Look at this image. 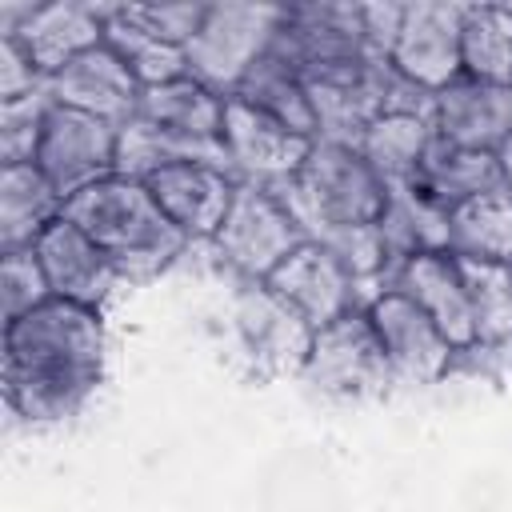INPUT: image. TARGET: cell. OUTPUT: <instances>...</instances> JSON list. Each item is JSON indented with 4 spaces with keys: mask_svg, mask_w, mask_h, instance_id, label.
<instances>
[{
    "mask_svg": "<svg viewBox=\"0 0 512 512\" xmlns=\"http://www.w3.org/2000/svg\"><path fill=\"white\" fill-rule=\"evenodd\" d=\"M368 316H372V328L384 344V356H388V368H392L396 384L428 388V384H436L440 376L452 372L460 352L432 324V316L424 308H416L404 292H396V288L376 292L368 300Z\"/></svg>",
    "mask_w": 512,
    "mask_h": 512,
    "instance_id": "cell-9",
    "label": "cell"
},
{
    "mask_svg": "<svg viewBox=\"0 0 512 512\" xmlns=\"http://www.w3.org/2000/svg\"><path fill=\"white\" fill-rule=\"evenodd\" d=\"M36 168L48 176V184L64 196V204L116 176V124L52 104L48 120H44V136H40V152H36Z\"/></svg>",
    "mask_w": 512,
    "mask_h": 512,
    "instance_id": "cell-8",
    "label": "cell"
},
{
    "mask_svg": "<svg viewBox=\"0 0 512 512\" xmlns=\"http://www.w3.org/2000/svg\"><path fill=\"white\" fill-rule=\"evenodd\" d=\"M388 288L404 292L416 308L432 316V324L452 340L456 352L476 348V324H472V300L464 284V268L452 252H420L392 268Z\"/></svg>",
    "mask_w": 512,
    "mask_h": 512,
    "instance_id": "cell-16",
    "label": "cell"
},
{
    "mask_svg": "<svg viewBox=\"0 0 512 512\" xmlns=\"http://www.w3.org/2000/svg\"><path fill=\"white\" fill-rule=\"evenodd\" d=\"M104 316L72 300H44L40 308L4 324V400L28 424H60L76 416L104 376Z\"/></svg>",
    "mask_w": 512,
    "mask_h": 512,
    "instance_id": "cell-1",
    "label": "cell"
},
{
    "mask_svg": "<svg viewBox=\"0 0 512 512\" xmlns=\"http://www.w3.org/2000/svg\"><path fill=\"white\" fill-rule=\"evenodd\" d=\"M224 96L212 92L208 84H200L196 76H180L156 88H144L140 96V112L144 120H152L156 128L192 140V144H220V128H224Z\"/></svg>",
    "mask_w": 512,
    "mask_h": 512,
    "instance_id": "cell-21",
    "label": "cell"
},
{
    "mask_svg": "<svg viewBox=\"0 0 512 512\" xmlns=\"http://www.w3.org/2000/svg\"><path fill=\"white\" fill-rule=\"evenodd\" d=\"M284 304H292L312 328H324L328 320L352 312V308H368L360 280L348 272V264L316 240H304L268 280H264Z\"/></svg>",
    "mask_w": 512,
    "mask_h": 512,
    "instance_id": "cell-12",
    "label": "cell"
},
{
    "mask_svg": "<svg viewBox=\"0 0 512 512\" xmlns=\"http://www.w3.org/2000/svg\"><path fill=\"white\" fill-rule=\"evenodd\" d=\"M376 228H380L392 268L420 252H448V208H440L412 180L384 184V208H380Z\"/></svg>",
    "mask_w": 512,
    "mask_h": 512,
    "instance_id": "cell-19",
    "label": "cell"
},
{
    "mask_svg": "<svg viewBox=\"0 0 512 512\" xmlns=\"http://www.w3.org/2000/svg\"><path fill=\"white\" fill-rule=\"evenodd\" d=\"M44 88H48V80L32 64V56L24 52V44L16 36H0V104L24 100V96L44 92Z\"/></svg>",
    "mask_w": 512,
    "mask_h": 512,
    "instance_id": "cell-32",
    "label": "cell"
},
{
    "mask_svg": "<svg viewBox=\"0 0 512 512\" xmlns=\"http://www.w3.org/2000/svg\"><path fill=\"white\" fill-rule=\"evenodd\" d=\"M4 36H16L32 56V64L44 72V80H52L76 56L104 44V4H76V0L40 4V8L28 4L24 20Z\"/></svg>",
    "mask_w": 512,
    "mask_h": 512,
    "instance_id": "cell-18",
    "label": "cell"
},
{
    "mask_svg": "<svg viewBox=\"0 0 512 512\" xmlns=\"http://www.w3.org/2000/svg\"><path fill=\"white\" fill-rule=\"evenodd\" d=\"M308 236L272 188L236 184L232 208L212 236V252L236 272V280H268Z\"/></svg>",
    "mask_w": 512,
    "mask_h": 512,
    "instance_id": "cell-6",
    "label": "cell"
},
{
    "mask_svg": "<svg viewBox=\"0 0 512 512\" xmlns=\"http://www.w3.org/2000/svg\"><path fill=\"white\" fill-rule=\"evenodd\" d=\"M236 96L248 100L252 108H260V112H268L284 128L316 140V112H312V100H308V84H304L300 68L280 52L276 40L252 64V72L244 76V84L236 88Z\"/></svg>",
    "mask_w": 512,
    "mask_h": 512,
    "instance_id": "cell-22",
    "label": "cell"
},
{
    "mask_svg": "<svg viewBox=\"0 0 512 512\" xmlns=\"http://www.w3.org/2000/svg\"><path fill=\"white\" fill-rule=\"evenodd\" d=\"M300 232L316 244H332L336 236L376 224L384 208V180L364 160L356 144L316 140L308 160L292 180L272 188Z\"/></svg>",
    "mask_w": 512,
    "mask_h": 512,
    "instance_id": "cell-3",
    "label": "cell"
},
{
    "mask_svg": "<svg viewBox=\"0 0 512 512\" xmlns=\"http://www.w3.org/2000/svg\"><path fill=\"white\" fill-rule=\"evenodd\" d=\"M148 192L156 196L160 212L188 236V244L208 240L220 232L232 196H236V176L228 168L216 164H200V160H184V164H168L156 176L144 180Z\"/></svg>",
    "mask_w": 512,
    "mask_h": 512,
    "instance_id": "cell-14",
    "label": "cell"
},
{
    "mask_svg": "<svg viewBox=\"0 0 512 512\" xmlns=\"http://www.w3.org/2000/svg\"><path fill=\"white\" fill-rule=\"evenodd\" d=\"M440 208H456L472 196H484L492 188H504V176H500V160L496 152H476V148H456V144H444L440 136L432 140L416 180Z\"/></svg>",
    "mask_w": 512,
    "mask_h": 512,
    "instance_id": "cell-24",
    "label": "cell"
},
{
    "mask_svg": "<svg viewBox=\"0 0 512 512\" xmlns=\"http://www.w3.org/2000/svg\"><path fill=\"white\" fill-rule=\"evenodd\" d=\"M52 92H32L24 100H8L0 104V168L8 164H36L40 152V136H44V120L52 112Z\"/></svg>",
    "mask_w": 512,
    "mask_h": 512,
    "instance_id": "cell-29",
    "label": "cell"
},
{
    "mask_svg": "<svg viewBox=\"0 0 512 512\" xmlns=\"http://www.w3.org/2000/svg\"><path fill=\"white\" fill-rule=\"evenodd\" d=\"M220 144H224V156H228V168L236 180L260 184V188H280L284 180H292L300 172V164L308 160L316 140L284 128L280 120L252 108L248 100L228 96Z\"/></svg>",
    "mask_w": 512,
    "mask_h": 512,
    "instance_id": "cell-10",
    "label": "cell"
},
{
    "mask_svg": "<svg viewBox=\"0 0 512 512\" xmlns=\"http://www.w3.org/2000/svg\"><path fill=\"white\" fill-rule=\"evenodd\" d=\"M236 340L248 364L260 376H300L308 348H312V324L284 304L264 280H236L232 300Z\"/></svg>",
    "mask_w": 512,
    "mask_h": 512,
    "instance_id": "cell-7",
    "label": "cell"
},
{
    "mask_svg": "<svg viewBox=\"0 0 512 512\" xmlns=\"http://www.w3.org/2000/svg\"><path fill=\"white\" fill-rule=\"evenodd\" d=\"M284 16L288 4H208L200 32L184 48L188 76H196L224 100L236 96L252 64L272 48Z\"/></svg>",
    "mask_w": 512,
    "mask_h": 512,
    "instance_id": "cell-4",
    "label": "cell"
},
{
    "mask_svg": "<svg viewBox=\"0 0 512 512\" xmlns=\"http://www.w3.org/2000/svg\"><path fill=\"white\" fill-rule=\"evenodd\" d=\"M44 280L56 300H72L84 308H104L108 296L120 288V268L116 260L68 216H60L36 244H32Z\"/></svg>",
    "mask_w": 512,
    "mask_h": 512,
    "instance_id": "cell-13",
    "label": "cell"
},
{
    "mask_svg": "<svg viewBox=\"0 0 512 512\" xmlns=\"http://www.w3.org/2000/svg\"><path fill=\"white\" fill-rule=\"evenodd\" d=\"M464 76L512 88V4H464Z\"/></svg>",
    "mask_w": 512,
    "mask_h": 512,
    "instance_id": "cell-26",
    "label": "cell"
},
{
    "mask_svg": "<svg viewBox=\"0 0 512 512\" xmlns=\"http://www.w3.org/2000/svg\"><path fill=\"white\" fill-rule=\"evenodd\" d=\"M456 256V252H452ZM468 300H472V324L480 348H512V264L492 260H464Z\"/></svg>",
    "mask_w": 512,
    "mask_h": 512,
    "instance_id": "cell-28",
    "label": "cell"
},
{
    "mask_svg": "<svg viewBox=\"0 0 512 512\" xmlns=\"http://www.w3.org/2000/svg\"><path fill=\"white\" fill-rule=\"evenodd\" d=\"M460 28H464V4L448 0H412L404 4L400 32L392 40V68L412 80L424 92L448 88L456 76H464L460 60Z\"/></svg>",
    "mask_w": 512,
    "mask_h": 512,
    "instance_id": "cell-11",
    "label": "cell"
},
{
    "mask_svg": "<svg viewBox=\"0 0 512 512\" xmlns=\"http://www.w3.org/2000/svg\"><path fill=\"white\" fill-rule=\"evenodd\" d=\"M496 160H500V176H504V188L512 192V136L496 148Z\"/></svg>",
    "mask_w": 512,
    "mask_h": 512,
    "instance_id": "cell-34",
    "label": "cell"
},
{
    "mask_svg": "<svg viewBox=\"0 0 512 512\" xmlns=\"http://www.w3.org/2000/svg\"><path fill=\"white\" fill-rule=\"evenodd\" d=\"M44 300H52V288L44 280V268H40L36 252L32 248L0 252V312H4V324L40 308Z\"/></svg>",
    "mask_w": 512,
    "mask_h": 512,
    "instance_id": "cell-30",
    "label": "cell"
},
{
    "mask_svg": "<svg viewBox=\"0 0 512 512\" xmlns=\"http://www.w3.org/2000/svg\"><path fill=\"white\" fill-rule=\"evenodd\" d=\"M360 16H364L368 48H372L376 56H388V52H392V40H396V32H400L404 4H360Z\"/></svg>",
    "mask_w": 512,
    "mask_h": 512,
    "instance_id": "cell-33",
    "label": "cell"
},
{
    "mask_svg": "<svg viewBox=\"0 0 512 512\" xmlns=\"http://www.w3.org/2000/svg\"><path fill=\"white\" fill-rule=\"evenodd\" d=\"M48 92H52L56 104L88 112V116H100V120L120 128L140 112L144 84L132 76V68L120 60L116 48L96 44L84 56H76L68 68H60L48 80Z\"/></svg>",
    "mask_w": 512,
    "mask_h": 512,
    "instance_id": "cell-15",
    "label": "cell"
},
{
    "mask_svg": "<svg viewBox=\"0 0 512 512\" xmlns=\"http://www.w3.org/2000/svg\"><path fill=\"white\" fill-rule=\"evenodd\" d=\"M432 140H436L432 112H388L364 128L356 148L364 152V160L376 168L384 184H404V180H416Z\"/></svg>",
    "mask_w": 512,
    "mask_h": 512,
    "instance_id": "cell-23",
    "label": "cell"
},
{
    "mask_svg": "<svg viewBox=\"0 0 512 512\" xmlns=\"http://www.w3.org/2000/svg\"><path fill=\"white\" fill-rule=\"evenodd\" d=\"M64 216L116 260L124 280H152L188 248V236L160 212L148 184L132 176H108L76 192Z\"/></svg>",
    "mask_w": 512,
    "mask_h": 512,
    "instance_id": "cell-2",
    "label": "cell"
},
{
    "mask_svg": "<svg viewBox=\"0 0 512 512\" xmlns=\"http://www.w3.org/2000/svg\"><path fill=\"white\" fill-rule=\"evenodd\" d=\"M448 252L464 260L512 264V192L492 188L448 212Z\"/></svg>",
    "mask_w": 512,
    "mask_h": 512,
    "instance_id": "cell-25",
    "label": "cell"
},
{
    "mask_svg": "<svg viewBox=\"0 0 512 512\" xmlns=\"http://www.w3.org/2000/svg\"><path fill=\"white\" fill-rule=\"evenodd\" d=\"M124 8L136 24H144L152 36H160L176 48H188L208 16V4H124Z\"/></svg>",
    "mask_w": 512,
    "mask_h": 512,
    "instance_id": "cell-31",
    "label": "cell"
},
{
    "mask_svg": "<svg viewBox=\"0 0 512 512\" xmlns=\"http://www.w3.org/2000/svg\"><path fill=\"white\" fill-rule=\"evenodd\" d=\"M300 380L332 400H372L396 384L368 308H352L312 332Z\"/></svg>",
    "mask_w": 512,
    "mask_h": 512,
    "instance_id": "cell-5",
    "label": "cell"
},
{
    "mask_svg": "<svg viewBox=\"0 0 512 512\" xmlns=\"http://www.w3.org/2000/svg\"><path fill=\"white\" fill-rule=\"evenodd\" d=\"M432 124L444 144L496 152L512 136V88L456 76L432 96Z\"/></svg>",
    "mask_w": 512,
    "mask_h": 512,
    "instance_id": "cell-17",
    "label": "cell"
},
{
    "mask_svg": "<svg viewBox=\"0 0 512 512\" xmlns=\"http://www.w3.org/2000/svg\"><path fill=\"white\" fill-rule=\"evenodd\" d=\"M64 216V196L36 164L0 168V252L32 248Z\"/></svg>",
    "mask_w": 512,
    "mask_h": 512,
    "instance_id": "cell-20",
    "label": "cell"
},
{
    "mask_svg": "<svg viewBox=\"0 0 512 512\" xmlns=\"http://www.w3.org/2000/svg\"><path fill=\"white\" fill-rule=\"evenodd\" d=\"M104 44L120 52V60L132 68V76L144 84V88H156V84H168V80H180L188 76V56L184 48L152 36L144 24H136L128 16L124 4H104Z\"/></svg>",
    "mask_w": 512,
    "mask_h": 512,
    "instance_id": "cell-27",
    "label": "cell"
}]
</instances>
